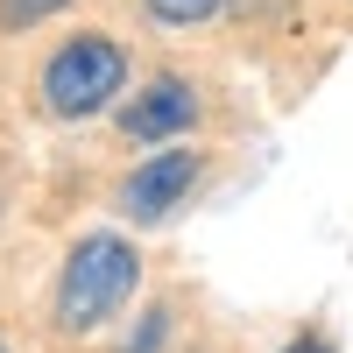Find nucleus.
Returning a JSON list of instances; mask_svg holds the SVG:
<instances>
[{
	"label": "nucleus",
	"mask_w": 353,
	"mask_h": 353,
	"mask_svg": "<svg viewBox=\"0 0 353 353\" xmlns=\"http://www.w3.org/2000/svg\"><path fill=\"white\" fill-rule=\"evenodd\" d=\"M0 353H8V346H0Z\"/></svg>",
	"instance_id": "nucleus-8"
},
{
	"label": "nucleus",
	"mask_w": 353,
	"mask_h": 353,
	"mask_svg": "<svg viewBox=\"0 0 353 353\" xmlns=\"http://www.w3.org/2000/svg\"><path fill=\"white\" fill-rule=\"evenodd\" d=\"M191 113H198L191 85H184V78H156L149 92H141V99L128 106V134H134V141H163V134H184V128H191Z\"/></svg>",
	"instance_id": "nucleus-4"
},
{
	"label": "nucleus",
	"mask_w": 353,
	"mask_h": 353,
	"mask_svg": "<svg viewBox=\"0 0 353 353\" xmlns=\"http://www.w3.org/2000/svg\"><path fill=\"white\" fill-rule=\"evenodd\" d=\"M156 21H170V28H191V21H212L226 0H141Z\"/></svg>",
	"instance_id": "nucleus-5"
},
{
	"label": "nucleus",
	"mask_w": 353,
	"mask_h": 353,
	"mask_svg": "<svg viewBox=\"0 0 353 353\" xmlns=\"http://www.w3.org/2000/svg\"><path fill=\"white\" fill-rule=\"evenodd\" d=\"M57 8H71V0H0V21H8V28H28V21H50Z\"/></svg>",
	"instance_id": "nucleus-6"
},
{
	"label": "nucleus",
	"mask_w": 353,
	"mask_h": 353,
	"mask_svg": "<svg viewBox=\"0 0 353 353\" xmlns=\"http://www.w3.org/2000/svg\"><path fill=\"white\" fill-rule=\"evenodd\" d=\"M121 85H128V50L106 43V36H78V43H64L50 57L43 99H50V113H64V121H85V113H99Z\"/></svg>",
	"instance_id": "nucleus-2"
},
{
	"label": "nucleus",
	"mask_w": 353,
	"mask_h": 353,
	"mask_svg": "<svg viewBox=\"0 0 353 353\" xmlns=\"http://www.w3.org/2000/svg\"><path fill=\"white\" fill-rule=\"evenodd\" d=\"M198 184V156L191 149H163L128 176V212L134 219H163L170 205H184V191Z\"/></svg>",
	"instance_id": "nucleus-3"
},
{
	"label": "nucleus",
	"mask_w": 353,
	"mask_h": 353,
	"mask_svg": "<svg viewBox=\"0 0 353 353\" xmlns=\"http://www.w3.org/2000/svg\"><path fill=\"white\" fill-rule=\"evenodd\" d=\"M134 283H141V254L121 233H85L64 254V276H57V325L64 332L106 325V318L134 297Z\"/></svg>",
	"instance_id": "nucleus-1"
},
{
	"label": "nucleus",
	"mask_w": 353,
	"mask_h": 353,
	"mask_svg": "<svg viewBox=\"0 0 353 353\" xmlns=\"http://www.w3.org/2000/svg\"><path fill=\"white\" fill-rule=\"evenodd\" d=\"M290 353H332L325 339H297V346H290Z\"/></svg>",
	"instance_id": "nucleus-7"
}]
</instances>
